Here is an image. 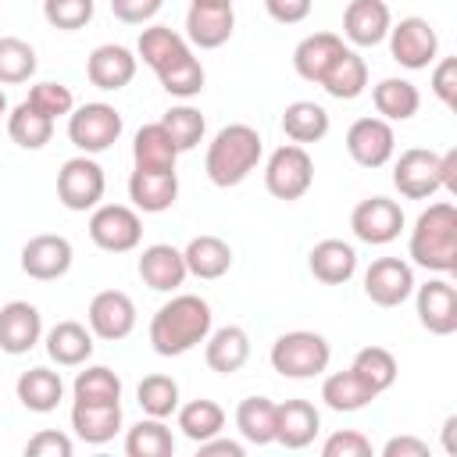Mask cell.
<instances>
[{
	"label": "cell",
	"instance_id": "obj_1",
	"mask_svg": "<svg viewBox=\"0 0 457 457\" xmlns=\"http://www.w3.org/2000/svg\"><path fill=\"white\" fill-rule=\"evenodd\" d=\"M211 321H214V314H211V303L204 296L175 293L150 318V346L161 357H182L207 339Z\"/></svg>",
	"mask_w": 457,
	"mask_h": 457
},
{
	"label": "cell",
	"instance_id": "obj_2",
	"mask_svg": "<svg viewBox=\"0 0 457 457\" xmlns=\"http://www.w3.org/2000/svg\"><path fill=\"white\" fill-rule=\"evenodd\" d=\"M261 154H264L261 132L246 121H232L214 132L204 157V171L218 189H232L261 164Z\"/></svg>",
	"mask_w": 457,
	"mask_h": 457
},
{
	"label": "cell",
	"instance_id": "obj_3",
	"mask_svg": "<svg viewBox=\"0 0 457 457\" xmlns=\"http://www.w3.org/2000/svg\"><path fill=\"white\" fill-rule=\"evenodd\" d=\"M407 250L414 264L436 275H453L457 271V207L450 200L428 204L411 228Z\"/></svg>",
	"mask_w": 457,
	"mask_h": 457
},
{
	"label": "cell",
	"instance_id": "obj_4",
	"mask_svg": "<svg viewBox=\"0 0 457 457\" xmlns=\"http://www.w3.org/2000/svg\"><path fill=\"white\" fill-rule=\"evenodd\" d=\"M268 361L282 378H314V375H321L328 368L332 346H328V339L321 332L293 328V332H282L271 343Z\"/></svg>",
	"mask_w": 457,
	"mask_h": 457
},
{
	"label": "cell",
	"instance_id": "obj_5",
	"mask_svg": "<svg viewBox=\"0 0 457 457\" xmlns=\"http://www.w3.org/2000/svg\"><path fill=\"white\" fill-rule=\"evenodd\" d=\"M314 186V161L307 154V146L300 143H282L278 150H271L268 164H264V189L275 200H300L307 189Z\"/></svg>",
	"mask_w": 457,
	"mask_h": 457
},
{
	"label": "cell",
	"instance_id": "obj_6",
	"mask_svg": "<svg viewBox=\"0 0 457 457\" xmlns=\"http://www.w3.org/2000/svg\"><path fill=\"white\" fill-rule=\"evenodd\" d=\"M121 136V114L111 107V104H82L68 114V139L82 150V154H104L118 143Z\"/></svg>",
	"mask_w": 457,
	"mask_h": 457
},
{
	"label": "cell",
	"instance_id": "obj_7",
	"mask_svg": "<svg viewBox=\"0 0 457 457\" xmlns=\"http://www.w3.org/2000/svg\"><path fill=\"white\" fill-rule=\"evenodd\" d=\"M89 239L107 253H129L143 239V218L125 204H96L89 214Z\"/></svg>",
	"mask_w": 457,
	"mask_h": 457
},
{
	"label": "cell",
	"instance_id": "obj_8",
	"mask_svg": "<svg viewBox=\"0 0 457 457\" xmlns=\"http://www.w3.org/2000/svg\"><path fill=\"white\" fill-rule=\"evenodd\" d=\"M104 189H107L104 168L89 154L68 157L57 171V200L68 211H93L104 200Z\"/></svg>",
	"mask_w": 457,
	"mask_h": 457
},
{
	"label": "cell",
	"instance_id": "obj_9",
	"mask_svg": "<svg viewBox=\"0 0 457 457\" xmlns=\"http://www.w3.org/2000/svg\"><path fill=\"white\" fill-rule=\"evenodd\" d=\"M386 39L393 61L407 71H421L439 57V36L425 18H400L396 25H389Z\"/></svg>",
	"mask_w": 457,
	"mask_h": 457
},
{
	"label": "cell",
	"instance_id": "obj_10",
	"mask_svg": "<svg viewBox=\"0 0 457 457\" xmlns=\"http://www.w3.org/2000/svg\"><path fill=\"white\" fill-rule=\"evenodd\" d=\"M393 186L407 200H428V196H436L443 189L439 154L436 150H425V146L403 150L396 157V164H393Z\"/></svg>",
	"mask_w": 457,
	"mask_h": 457
},
{
	"label": "cell",
	"instance_id": "obj_11",
	"mask_svg": "<svg viewBox=\"0 0 457 457\" xmlns=\"http://www.w3.org/2000/svg\"><path fill=\"white\" fill-rule=\"evenodd\" d=\"M346 154L361 168H382V164H389L393 154H396L393 121H386L378 114L375 118H357L346 129Z\"/></svg>",
	"mask_w": 457,
	"mask_h": 457
},
{
	"label": "cell",
	"instance_id": "obj_12",
	"mask_svg": "<svg viewBox=\"0 0 457 457\" xmlns=\"http://www.w3.org/2000/svg\"><path fill=\"white\" fill-rule=\"evenodd\" d=\"M350 228L368 246H386L403 232V207L389 196H368L353 207Z\"/></svg>",
	"mask_w": 457,
	"mask_h": 457
},
{
	"label": "cell",
	"instance_id": "obj_13",
	"mask_svg": "<svg viewBox=\"0 0 457 457\" xmlns=\"http://www.w3.org/2000/svg\"><path fill=\"white\" fill-rule=\"evenodd\" d=\"M71 261H75V250L57 232H39L21 246V271L36 282H54V278L68 275Z\"/></svg>",
	"mask_w": 457,
	"mask_h": 457
},
{
	"label": "cell",
	"instance_id": "obj_14",
	"mask_svg": "<svg viewBox=\"0 0 457 457\" xmlns=\"http://www.w3.org/2000/svg\"><path fill=\"white\" fill-rule=\"evenodd\" d=\"M414 293V271L403 257H378L364 271V296L378 307H400Z\"/></svg>",
	"mask_w": 457,
	"mask_h": 457
},
{
	"label": "cell",
	"instance_id": "obj_15",
	"mask_svg": "<svg viewBox=\"0 0 457 457\" xmlns=\"http://www.w3.org/2000/svg\"><path fill=\"white\" fill-rule=\"evenodd\" d=\"M414 307L421 328L432 336H453L457 332V289L450 278H428L425 286H414Z\"/></svg>",
	"mask_w": 457,
	"mask_h": 457
},
{
	"label": "cell",
	"instance_id": "obj_16",
	"mask_svg": "<svg viewBox=\"0 0 457 457\" xmlns=\"http://www.w3.org/2000/svg\"><path fill=\"white\" fill-rule=\"evenodd\" d=\"M86 321H89V332L96 339H107V343H118L125 339L132 328H136V303L129 293L121 289H104L89 300V311H86Z\"/></svg>",
	"mask_w": 457,
	"mask_h": 457
},
{
	"label": "cell",
	"instance_id": "obj_17",
	"mask_svg": "<svg viewBox=\"0 0 457 457\" xmlns=\"http://www.w3.org/2000/svg\"><path fill=\"white\" fill-rule=\"evenodd\" d=\"M43 336V314L29 300H11L0 307V350L11 357L29 353Z\"/></svg>",
	"mask_w": 457,
	"mask_h": 457
},
{
	"label": "cell",
	"instance_id": "obj_18",
	"mask_svg": "<svg viewBox=\"0 0 457 457\" xmlns=\"http://www.w3.org/2000/svg\"><path fill=\"white\" fill-rule=\"evenodd\" d=\"M136 54L143 57V64H146L157 79H161L164 71H171V68H179L182 61H189V57H193L189 39H186V36H179L171 25H146V29L139 32Z\"/></svg>",
	"mask_w": 457,
	"mask_h": 457
},
{
	"label": "cell",
	"instance_id": "obj_19",
	"mask_svg": "<svg viewBox=\"0 0 457 457\" xmlns=\"http://www.w3.org/2000/svg\"><path fill=\"white\" fill-rule=\"evenodd\" d=\"M136 68H139V57H136L129 46H121V43H104V46H96V50L89 54V61H86V79H89L96 89H104V93H118V89H125V86L136 79Z\"/></svg>",
	"mask_w": 457,
	"mask_h": 457
},
{
	"label": "cell",
	"instance_id": "obj_20",
	"mask_svg": "<svg viewBox=\"0 0 457 457\" xmlns=\"http://www.w3.org/2000/svg\"><path fill=\"white\" fill-rule=\"evenodd\" d=\"M236 14L225 4H189L186 11V39L200 50H218L232 39Z\"/></svg>",
	"mask_w": 457,
	"mask_h": 457
},
{
	"label": "cell",
	"instance_id": "obj_21",
	"mask_svg": "<svg viewBox=\"0 0 457 457\" xmlns=\"http://www.w3.org/2000/svg\"><path fill=\"white\" fill-rule=\"evenodd\" d=\"M321 428V414L311 400H286L275 403V443H282L286 450H303L314 443Z\"/></svg>",
	"mask_w": 457,
	"mask_h": 457
},
{
	"label": "cell",
	"instance_id": "obj_22",
	"mask_svg": "<svg viewBox=\"0 0 457 457\" xmlns=\"http://www.w3.org/2000/svg\"><path fill=\"white\" fill-rule=\"evenodd\" d=\"M393 14L386 0H350L343 11V36L353 46H378L389 36Z\"/></svg>",
	"mask_w": 457,
	"mask_h": 457
},
{
	"label": "cell",
	"instance_id": "obj_23",
	"mask_svg": "<svg viewBox=\"0 0 457 457\" xmlns=\"http://www.w3.org/2000/svg\"><path fill=\"white\" fill-rule=\"evenodd\" d=\"M139 278L150 286V289H157V293H175L182 282H186V257H182V250L179 246H171V243H154V246H143V253H139Z\"/></svg>",
	"mask_w": 457,
	"mask_h": 457
},
{
	"label": "cell",
	"instance_id": "obj_24",
	"mask_svg": "<svg viewBox=\"0 0 457 457\" xmlns=\"http://www.w3.org/2000/svg\"><path fill=\"white\" fill-rule=\"evenodd\" d=\"M343 50H346L343 36H336V32H311V36H303V39L296 43V50H293V68H296V75H300L303 82L321 86V79L328 75V68L336 64V57H339Z\"/></svg>",
	"mask_w": 457,
	"mask_h": 457
},
{
	"label": "cell",
	"instance_id": "obj_25",
	"mask_svg": "<svg viewBox=\"0 0 457 457\" xmlns=\"http://www.w3.org/2000/svg\"><path fill=\"white\" fill-rule=\"evenodd\" d=\"M129 200L143 214H161L179 200V175L175 171H146L132 168L129 175Z\"/></svg>",
	"mask_w": 457,
	"mask_h": 457
},
{
	"label": "cell",
	"instance_id": "obj_26",
	"mask_svg": "<svg viewBox=\"0 0 457 457\" xmlns=\"http://www.w3.org/2000/svg\"><path fill=\"white\" fill-rule=\"evenodd\" d=\"M204 361L218 375H236L250 361V336L239 325H221L204 339Z\"/></svg>",
	"mask_w": 457,
	"mask_h": 457
},
{
	"label": "cell",
	"instance_id": "obj_27",
	"mask_svg": "<svg viewBox=\"0 0 457 457\" xmlns=\"http://www.w3.org/2000/svg\"><path fill=\"white\" fill-rule=\"evenodd\" d=\"M307 268H311V275H314L318 282H325V286H343V282H350L353 271H357V250H353L350 243H343V239H321V243L311 246Z\"/></svg>",
	"mask_w": 457,
	"mask_h": 457
},
{
	"label": "cell",
	"instance_id": "obj_28",
	"mask_svg": "<svg viewBox=\"0 0 457 457\" xmlns=\"http://www.w3.org/2000/svg\"><path fill=\"white\" fill-rule=\"evenodd\" d=\"M71 428H75V436L82 443L104 446L121 428V403H86V400H75L71 403Z\"/></svg>",
	"mask_w": 457,
	"mask_h": 457
},
{
	"label": "cell",
	"instance_id": "obj_29",
	"mask_svg": "<svg viewBox=\"0 0 457 457\" xmlns=\"http://www.w3.org/2000/svg\"><path fill=\"white\" fill-rule=\"evenodd\" d=\"M14 393H18V400H21L25 411H32V414H50V411H57V403H61V396H64V382H61L57 371H50V368L39 364V368H29V371L18 375Z\"/></svg>",
	"mask_w": 457,
	"mask_h": 457
},
{
	"label": "cell",
	"instance_id": "obj_30",
	"mask_svg": "<svg viewBox=\"0 0 457 457\" xmlns=\"http://www.w3.org/2000/svg\"><path fill=\"white\" fill-rule=\"evenodd\" d=\"M46 353L61 368H79L93 357V332L82 321H57L46 332Z\"/></svg>",
	"mask_w": 457,
	"mask_h": 457
},
{
	"label": "cell",
	"instance_id": "obj_31",
	"mask_svg": "<svg viewBox=\"0 0 457 457\" xmlns=\"http://www.w3.org/2000/svg\"><path fill=\"white\" fill-rule=\"evenodd\" d=\"M375 396H378V393H375L353 368L332 371V375H325V382H321V400H325V407H328V411H339V414L364 411Z\"/></svg>",
	"mask_w": 457,
	"mask_h": 457
},
{
	"label": "cell",
	"instance_id": "obj_32",
	"mask_svg": "<svg viewBox=\"0 0 457 457\" xmlns=\"http://www.w3.org/2000/svg\"><path fill=\"white\" fill-rule=\"evenodd\" d=\"M132 161H136V168H146V171H175L179 146L171 143V136L161 121H150L132 139Z\"/></svg>",
	"mask_w": 457,
	"mask_h": 457
},
{
	"label": "cell",
	"instance_id": "obj_33",
	"mask_svg": "<svg viewBox=\"0 0 457 457\" xmlns=\"http://www.w3.org/2000/svg\"><path fill=\"white\" fill-rule=\"evenodd\" d=\"M182 257H186V271L196 275V278H207V282L221 278L232 268V246L221 236H211V232L189 239Z\"/></svg>",
	"mask_w": 457,
	"mask_h": 457
},
{
	"label": "cell",
	"instance_id": "obj_34",
	"mask_svg": "<svg viewBox=\"0 0 457 457\" xmlns=\"http://www.w3.org/2000/svg\"><path fill=\"white\" fill-rule=\"evenodd\" d=\"M371 104H375L378 118H386V121H407V118L418 114L421 93H418V86L411 79H396L393 75V79H382L371 89Z\"/></svg>",
	"mask_w": 457,
	"mask_h": 457
},
{
	"label": "cell",
	"instance_id": "obj_35",
	"mask_svg": "<svg viewBox=\"0 0 457 457\" xmlns=\"http://www.w3.org/2000/svg\"><path fill=\"white\" fill-rule=\"evenodd\" d=\"M328 125H332L328 121V111L321 104H314V100H293L282 111V132H286L289 143H300V146L325 139L328 136Z\"/></svg>",
	"mask_w": 457,
	"mask_h": 457
},
{
	"label": "cell",
	"instance_id": "obj_36",
	"mask_svg": "<svg viewBox=\"0 0 457 457\" xmlns=\"http://www.w3.org/2000/svg\"><path fill=\"white\" fill-rule=\"evenodd\" d=\"M364 86H368V64H364V57H361L357 50H350V46L336 57V64H332L328 75L321 79V89H325L328 96H336V100H357V96L364 93Z\"/></svg>",
	"mask_w": 457,
	"mask_h": 457
},
{
	"label": "cell",
	"instance_id": "obj_37",
	"mask_svg": "<svg viewBox=\"0 0 457 457\" xmlns=\"http://www.w3.org/2000/svg\"><path fill=\"white\" fill-rule=\"evenodd\" d=\"M7 136L21 150H43L50 143V136H54V118L39 114L29 100H21L18 107L7 111Z\"/></svg>",
	"mask_w": 457,
	"mask_h": 457
},
{
	"label": "cell",
	"instance_id": "obj_38",
	"mask_svg": "<svg viewBox=\"0 0 457 457\" xmlns=\"http://www.w3.org/2000/svg\"><path fill=\"white\" fill-rule=\"evenodd\" d=\"M236 428L253 446L275 443V403L268 396H246V400H239V407H236Z\"/></svg>",
	"mask_w": 457,
	"mask_h": 457
},
{
	"label": "cell",
	"instance_id": "obj_39",
	"mask_svg": "<svg viewBox=\"0 0 457 457\" xmlns=\"http://www.w3.org/2000/svg\"><path fill=\"white\" fill-rule=\"evenodd\" d=\"M125 453L129 457H171L175 453V436L164 425V418H143L129 428L125 436Z\"/></svg>",
	"mask_w": 457,
	"mask_h": 457
},
{
	"label": "cell",
	"instance_id": "obj_40",
	"mask_svg": "<svg viewBox=\"0 0 457 457\" xmlns=\"http://www.w3.org/2000/svg\"><path fill=\"white\" fill-rule=\"evenodd\" d=\"M179 428H182V436L186 439H193V443H204V439H211V436H218L221 428H225V411H221V403H214V400H189V403H179Z\"/></svg>",
	"mask_w": 457,
	"mask_h": 457
},
{
	"label": "cell",
	"instance_id": "obj_41",
	"mask_svg": "<svg viewBox=\"0 0 457 457\" xmlns=\"http://www.w3.org/2000/svg\"><path fill=\"white\" fill-rule=\"evenodd\" d=\"M71 393H75V400H86V403H121V378H118V371L93 364L75 375Z\"/></svg>",
	"mask_w": 457,
	"mask_h": 457
},
{
	"label": "cell",
	"instance_id": "obj_42",
	"mask_svg": "<svg viewBox=\"0 0 457 457\" xmlns=\"http://www.w3.org/2000/svg\"><path fill=\"white\" fill-rule=\"evenodd\" d=\"M136 400L143 407V414L150 418H171L179 411V382L171 375H146L139 386H136Z\"/></svg>",
	"mask_w": 457,
	"mask_h": 457
},
{
	"label": "cell",
	"instance_id": "obj_43",
	"mask_svg": "<svg viewBox=\"0 0 457 457\" xmlns=\"http://www.w3.org/2000/svg\"><path fill=\"white\" fill-rule=\"evenodd\" d=\"M350 368H353L375 393H386V389L396 382V375H400L396 357H393L386 346H364V350H357V357H353Z\"/></svg>",
	"mask_w": 457,
	"mask_h": 457
},
{
	"label": "cell",
	"instance_id": "obj_44",
	"mask_svg": "<svg viewBox=\"0 0 457 457\" xmlns=\"http://www.w3.org/2000/svg\"><path fill=\"white\" fill-rule=\"evenodd\" d=\"M36 75V50L18 36H0V86H18Z\"/></svg>",
	"mask_w": 457,
	"mask_h": 457
},
{
	"label": "cell",
	"instance_id": "obj_45",
	"mask_svg": "<svg viewBox=\"0 0 457 457\" xmlns=\"http://www.w3.org/2000/svg\"><path fill=\"white\" fill-rule=\"evenodd\" d=\"M161 125L168 129V136H171V143L179 146V154L193 150V146H196V143L204 139V129H207L204 114H200L196 107H189V104H179V107L164 111Z\"/></svg>",
	"mask_w": 457,
	"mask_h": 457
},
{
	"label": "cell",
	"instance_id": "obj_46",
	"mask_svg": "<svg viewBox=\"0 0 457 457\" xmlns=\"http://www.w3.org/2000/svg\"><path fill=\"white\" fill-rule=\"evenodd\" d=\"M96 0H43V18L61 32H79L93 21Z\"/></svg>",
	"mask_w": 457,
	"mask_h": 457
},
{
	"label": "cell",
	"instance_id": "obj_47",
	"mask_svg": "<svg viewBox=\"0 0 457 457\" xmlns=\"http://www.w3.org/2000/svg\"><path fill=\"white\" fill-rule=\"evenodd\" d=\"M25 100H29L39 114H46V118H54V121L75 111V93H71L64 82H36Z\"/></svg>",
	"mask_w": 457,
	"mask_h": 457
},
{
	"label": "cell",
	"instance_id": "obj_48",
	"mask_svg": "<svg viewBox=\"0 0 457 457\" xmlns=\"http://www.w3.org/2000/svg\"><path fill=\"white\" fill-rule=\"evenodd\" d=\"M204 64L196 61V57H189V61H182L179 68H171V71H164L157 82H161V89L168 93V96H179V100H193V96H200V89H204Z\"/></svg>",
	"mask_w": 457,
	"mask_h": 457
},
{
	"label": "cell",
	"instance_id": "obj_49",
	"mask_svg": "<svg viewBox=\"0 0 457 457\" xmlns=\"http://www.w3.org/2000/svg\"><path fill=\"white\" fill-rule=\"evenodd\" d=\"M321 457H371V439L364 432H357V428L332 432L321 443Z\"/></svg>",
	"mask_w": 457,
	"mask_h": 457
},
{
	"label": "cell",
	"instance_id": "obj_50",
	"mask_svg": "<svg viewBox=\"0 0 457 457\" xmlns=\"http://www.w3.org/2000/svg\"><path fill=\"white\" fill-rule=\"evenodd\" d=\"M432 93L443 100V107L457 111V57H439L432 68Z\"/></svg>",
	"mask_w": 457,
	"mask_h": 457
},
{
	"label": "cell",
	"instance_id": "obj_51",
	"mask_svg": "<svg viewBox=\"0 0 457 457\" xmlns=\"http://www.w3.org/2000/svg\"><path fill=\"white\" fill-rule=\"evenodd\" d=\"M71 450H75V443L57 428H43L25 443L29 457H71Z\"/></svg>",
	"mask_w": 457,
	"mask_h": 457
},
{
	"label": "cell",
	"instance_id": "obj_52",
	"mask_svg": "<svg viewBox=\"0 0 457 457\" xmlns=\"http://www.w3.org/2000/svg\"><path fill=\"white\" fill-rule=\"evenodd\" d=\"M164 7V0H111V14L125 25H146Z\"/></svg>",
	"mask_w": 457,
	"mask_h": 457
},
{
	"label": "cell",
	"instance_id": "obj_53",
	"mask_svg": "<svg viewBox=\"0 0 457 457\" xmlns=\"http://www.w3.org/2000/svg\"><path fill=\"white\" fill-rule=\"evenodd\" d=\"M311 7H314V0H264L268 18L278 25H300L311 14Z\"/></svg>",
	"mask_w": 457,
	"mask_h": 457
},
{
	"label": "cell",
	"instance_id": "obj_54",
	"mask_svg": "<svg viewBox=\"0 0 457 457\" xmlns=\"http://www.w3.org/2000/svg\"><path fill=\"white\" fill-rule=\"evenodd\" d=\"M382 457H428V443L418 436H393L382 446Z\"/></svg>",
	"mask_w": 457,
	"mask_h": 457
},
{
	"label": "cell",
	"instance_id": "obj_55",
	"mask_svg": "<svg viewBox=\"0 0 457 457\" xmlns=\"http://www.w3.org/2000/svg\"><path fill=\"white\" fill-rule=\"evenodd\" d=\"M196 446H200V457H243V453H246L243 443H236V439H221V432L211 436V439H204V443H196Z\"/></svg>",
	"mask_w": 457,
	"mask_h": 457
},
{
	"label": "cell",
	"instance_id": "obj_56",
	"mask_svg": "<svg viewBox=\"0 0 457 457\" xmlns=\"http://www.w3.org/2000/svg\"><path fill=\"white\" fill-rule=\"evenodd\" d=\"M439 168H443V189L457 193V150L439 154Z\"/></svg>",
	"mask_w": 457,
	"mask_h": 457
},
{
	"label": "cell",
	"instance_id": "obj_57",
	"mask_svg": "<svg viewBox=\"0 0 457 457\" xmlns=\"http://www.w3.org/2000/svg\"><path fill=\"white\" fill-rule=\"evenodd\" d=\"M453 425H457V418L450 414V418L443 421V446H446V453H457V443H453Z\"/></svg>",
	"mask_w": 457,
	"mask_h": 457
},
{
	"label": "cell",
	"instance_id": "obj_58",
	"mask_svg": "<svg viewBox=\"0 0 457 457\" xmlns=\"http://www.w3.org/2000/svg\"><path fill=\"white\" fill-rule=\"evenodd\" d=\"M7 111H11V107H7V93H4V89H0V121H4V118H7Z\"/></svg>",
	"mask_w": 457,
	"mask_h": 457
},
{
	"label": "cell",
	"instance_id": "obj_59",
	"mask_svg": "<svg viewBox=\"0 0 457 457\" xmlns=\"http://www.w3.org/2000/svg\"><path fill=\"white\" fill-rule=\"evenodd\" d=\"M189 4H225V7H232V0H189Z\"/></svg>",
	"mask_w": 457,
	"mask_h": 457
}]
</instances>
